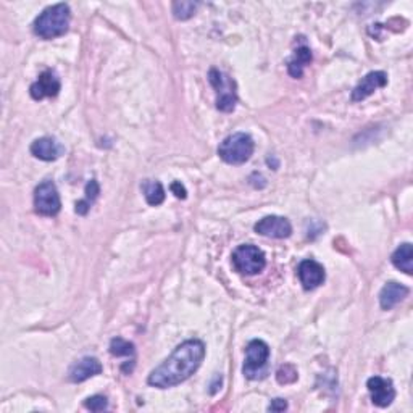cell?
<instances>
[{
	"label": "cell",
	"instance_id": "1",
	"mask_svg": "<svg viewBox=\"0 0 413 413\" xmlns=\"http://www.w3.org/2000/svg\"><path fill=\"white\" fill-rule=\"evenodd\" d=\"M205 357V344L200 339L184 341L174 349L173 353L164 363L149 375L147 383L159 389L178 386L189 380L203 362Z\"/></svg>",
	"mask_w": 413,
	"mask_h": 413
},
{
	"label": "cell",
	"instance_id": "2",
	"mask_svg": "<svg viewBox=\"0 0 413 413\" xmlns=\"http://www.w3.org/2000/svg\"><path fill=\"white\" fill-rule=\"evenodd\" d=\"M72 21V10L67 4H57L45 9L34 20V34L40 39L50 40L63 36L68 31Z\"/></svg>",
	"mask_w": 413,
	"mask_h": 413
},
{
	"label": "cell",
	"instance_id": "3",
	"mask_svg": "<svg viewBox=\"0 0 413 413\" xmlns=\"http://www.w3.org/2000/svg\"><path fill=\"white\" fill-rule=\"evenodd\" d=\"M255 142L246 132H234L218 145L220 159L230 165H242L250 160Z\"/></svg>",
	"mask_w": 413,
	"mask_h": 413
},
{
	"label": "cell",
	"instance_id": "4",
	"mask_svg": "<svg viewBox=\"0 0 413 413\" xmlns=\"http://www.w3.org/2000/svg\"><path fill=\"white\" fill-rule=\"evenodd\" d=\"M208 81L217 94V108L220 112L230 113L236 108L237 103V91L234 79L228 74L220 72L217 68H212L208 72Z\"/></svg>",
	"mask_w": 413,
	"mask_h": 413
},
{
	"label": "cell",
	"instance_id": "5",
	"mask_svg": "<svg viewBox=\"0 0 413 413\" xmlns=\"http://www.w3.org/2000/svg\"><path fill=\"white\" fill-rule=\"evenodd\" d=\"M246 362L242 366V373L249 380H261L266 375V365L270 358V347L265 341L254 339L246 349Z\"/></svg>",
	"mask_w": 413,
	"mask_h": 413
},
{
	"label": "cell",
	"instance_id": "6",
	"mask_svg": "<svg viewBox=\"0 0 413 413\" xmlns=\"http://www.w3.org/2000/svg\"><path fill=\"white\" fill-rule=\"evenodd\" d=\"M232 266H234L237 273L247 276L259 275L260 271H264L266 266L265 254L261 252L259 247L250 246H239L234 252H232Z\"/></svg>",
	"mask_w": 413,
	"mask_h": 413
},
{
	"label": "cell",
	"instance_id": "7",
	"mask_svg": "<svg viewBox=\"0 0 413 413\" xmlns=\"http://www.w3.org/2000/svg\"><path fill=\"white\" fill-rule=\"evenodd\" d=\"M34 210L43 217H55L62 210V200L57 186L52 181L40 183L34 191Z\"/></svg>",
	"mask_w": 413,
	"mask_h": 413
},
{
	"label": "cell",
	"instance_id": "8",
	"mask_svg": "<svg viewBox=\"0 0 413 413\" xmlns=\"http://www.w3.org/2000/svg\"><path fill=\"white\" fill-rule=\"evenodd\" d=\"M254 230L257 234L271 237V239H286V237L293 234V225L289 223V220L278 217V215H270V217L261 218L259 223H255Z\"/></svg>",
	"mask_w": 413,
	"mask_h": 413
},
{
	"label": "cell",
	"instance_id": "9",
	"mask_svg": "<svg viewBox=\"0 0 413 413\" xmlns=\"http://www.w3.org/2000/svg\"><path fill=\"white\" fill-rule=\"evenodd\" d=\"M366 387H368L370 395H371V402L376 407H389L392 404V400L395 399V389L392 381L389 378H381V376H373L366 381Z\"/></svg>",
	"mask_w": 413,
	"mask_h": 413
},
{
	"label": "cell",
	"instance_id": "10",
	"mask_svg": "<svg viewBox=\"0 0 413 413\" xmlns=\"http://www.w3.org/2000/svg\"><path fill=\"white\" fill-rule=\"evenodd\" d=\"M62 89L60 78L57 77L55 72L47 69L40 74L39 79L29 87V94L34 98V101H43L45 97H55L58 96V92Z\"/></svg>",
	"mask_w": 413,
	"mask_h": 413
},
{
	"label": "cell",
	"instance_id": "11",
	"mask_svg": "<svg viewBox=\"0 0 413 413\" xmlns=\"http://www.w3.org/2000/svg\"><path fill=\"white\" fill-rule=\"evenodd\" d=\"M298 275L300 279V284L304 286L305 290H312V289H317L318 286H322L324 278H327V273H324L323 265H319L318 261L312 259L300 261V265L298 268Z\"/></svg>",
	"mask_w": 413,
	"mask_h": 413
},
{
	"label": "cell",
	"instance_id": "12",
	"mask_svg": "<svg viewBox=\"0 0 413 413\" xmlns=\"http://www.w3.org/2000/svg\"><path fill=\"white\" fill-rule=\"evenodd\" d=\"M387 84V74L385 72H371L360 81L352 91V101L362 102L366 97H370L376 89L385 87Z\"/></svg>",
	"mask_w": 413,
	"mask_h": 413
},
{
	"label": "cell",
	"instance_id": "13",
	"mask_svg": "<svg viewBox=\"0 0 413 413\" xmlns=\"http://www.w3.org/2000/svg\"><path fill=\"white\" fill-rule=\"evenodd\" d=\"M65 152V147L54 137H40L31 144V154L43 162H55Z\"/></svg>",
	"mask_w": 413,
	"mask_h": 413
},
{
	"label": "cell",
	"instance_id": "14",
	"mask_svg": "<svg viewBox=\"0 0 413 413\" xmlns=\"http://www.w3.org/2000/svg\"><path fill=\"white\" fill-rule=\"evenodd\" d=\"M102 373V363L96 357H84L69 368L68 378L72 383H83Z\"/></svg>",
	"mask_w": 413,
	"mask_h": 413
},
{
	"label": "cell",
	"instance_id": "15",
	"mask_svg": "<svg viewBox=\"0 0 413 413\" xmlns=\"http://www.w3.org/2000/svg\"><path fill=\"white\" fill-rule=\"evenodd\" d=\"M410 294V289L404 286V284L391 281L387 283L380 293V305L383 310H391L397 304H400L407 295Z\"/></svg>",
	"mask_w": 413,
	"mask_h": 413
},
{
	"label": "cell",
	"instance_id": "16",
	"mask_svg": "<svg viewBox=\"0 0 413 413\" xmlns=\"http://www.w3.org/2000/svg\"><path fill=\"white\" fill-rule=\"evenodd\" d=\"M312 62V50L307 47V45H300L294 50V55L288 63V72L293 78H302L304 74V68L307 65H310Z\"/></svg>",
	"mask_w": 413,
	"mask_h": 413
},
{
	"label": "cell",
	"instance_id": "17",
	"mask_svg": "<svg viewBox=\"0 0 413 413\" xmlns=\"http://www.w3.org/2000/svg\"><path fill=\"white\" fill-rule=\"evenodd\" d=\"M392 265L395 268L404 271L405 275H412L413 273V247L410 242H405L402 246H399L395 249V252L392 254Z\"/></svg>",
	"mask_w": 413,
	"mask_h": 413
},
{
	"label": "cell",
	"instance_id": "18",
	"mask_svg": "<svg viewBox=\"0 0 413 413\" xmlns=\"http://www.w3.org/2000/svg\"><path fill=\"white\" fill-rule=\"evenodd\" d=\"M142 188V193L145 196V200H147L149 205L157 207L160 205V203H164L165 200V189L164 186H162L160 181H154V179H145L141 184Z\"/></svg>",
	"mask_w": 413,
	"mask_h": 413
},
{
	"label": "cell",
	"instance_id": "19",
	"mask_svg": "<svg viewBox=\"0 0 413 413\" xmlns=\"http://www.w3.org/2000/svg\"><path fill=\"white\" fill-rule=\"evenodd\" d=\"M110 353L113 357H132L136 353V347L132 342L121 339V337H115L110 342Z\"/></svg>",
	"mask_w": 413,
	"mask_h": 413
},
{
	"label": "cell",
	"instance_id": "20",
	"mask_svg": "<svg viewBox=\"0 0 413 413\" xmlns=\"http://www.w3.org/2000/svg\"><path fill=\"white\" fill-rule=\"evenodd\" d=\"M199 7V4L196 2H174L173 4V16L176 20H189L196 15V10Z\"/></svg>",
	"mask_w": 413,
	"mask_h": 413
},
{
	"label": "cell",
	"instance_id": "21",
	"mask_svg": "<svg viewBox=\"0 0 413 413\" xmlns=\"http://www.w3.org/2000/svg\"><path fill=\"white\" fill-rule=\"evenodd\" d=\"M299 373L295 370L294 365H283L279 366V370L276 371V380L279 385H293V383L298 381Z\"/></svg>",
	"mask_w": 413,
	"mask_h": 413
},
{
	"label": "cell",
	"instance_id": "22",
	"mask_svg": "<svg viewBox=\"0 0 413 413\" xmlns=\"http://www.w3.org/2000/svg\"><path fill=\"white\" fill-rule=\"evenodd\" d=\"M84 407L91 412H103L108 409V400L103 395H92L84 400Z\"/></svg>",
	"mask_w": 413,
	"mask_h": 413
},
{
	"label": "cell",
	"instance_id": "23",
	"mask_svg": "<svg viewBox=\"0 0 413 413\" xmlns=\"http://www.w3.org/2000/svg\"><path fill=\"white\" fill-rule=\"evenodd\" d=\"M98 194H101V188H98V183L96 181V179H91V181L87 183V186H86V200L89 203H92L97 199Z\"/></svg>",
	"mask_w": 413,
	"mask_h": 413
},
{
	"label": "cell",
	"instance_id": "24",
	"mask_svg": "<svg viewBox=\"0 0 413 413\" xmlns=\"http://www.w3.org/2000/svg\"><path fill=\"white\" fill-rule=\"evenodd\" d=\"M171 193L178 197V199H186V197H188V191H186V188L184 186L179 183V181H174L173 184H171Z\"/></svg>",
	"mask_w": 413,
	"mask_h": 413
},
{
	"label": "cell",
	"instance_id": "25",
	"mask_svg": "<svg viewBox=\"0 0 413 413\" xmlns=\"http://www.w3.org/2000/svg\"><path fill=\"white\" fill-rule=\"evenodd\" d=\"M288 409V402L284 399H275L271 400V404L268 405L270 412H284Z\"/></svg>",
	"mask_w": 413,
	"mask_h": 413
},
{
	"label": "cell",
	"instance_id": "26",
	"mask_svg": "<svg viewBox=\"0 0 413 413\" xmlns=\"http://www.w3.org/2000/svg\"><path fill=\"white\" fill-rule=\"evenodd\" d=\"M89 208H91V203L87 200H79L77 203V213L78 215H86L87 212H89Z\"/></svg>",
	"mask_w": 413,
	"mask_h": 413
}]
</instances>
